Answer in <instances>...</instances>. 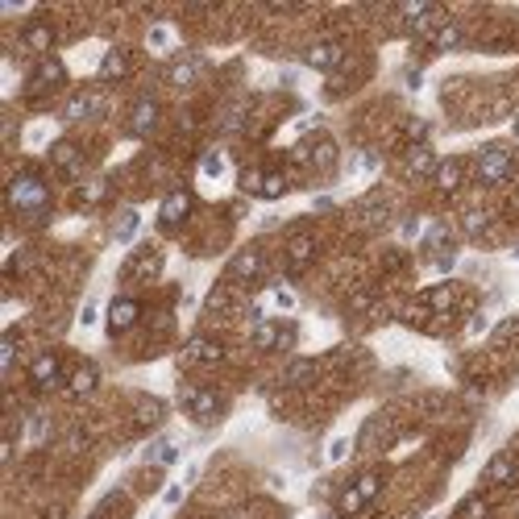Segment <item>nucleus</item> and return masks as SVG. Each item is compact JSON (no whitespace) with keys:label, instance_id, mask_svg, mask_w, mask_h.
I'll list each match as a JSON object with an SVG mask.
<instances>
[{"label":"nucleus","instance_id":"nucleus-1","mask_svg":"<svg viewBox=\"0 0 519 519\" xmlns=\"http://www.w3.org/2000/svg\"><path fill=\"white\" fill-rule=\"evenodd\" d=\"M8 204L21 208V212H34V208H46V183L34 179V175H17L8 183Z\"/></svg>","mask_w":519,"mask_h":519},{"label":"nucleus","instance_id":"nucleus-2","mask_svg":"<svg viewBox=\"0 0 519 519\" xmlns=\"http://www.w3.org/2000/svg\"><path fill=\"white\" fill-rule=\"evenodd\" d=\"M511 154L507 150H499V145H486L482 154H478V166H473V175L482 179V183H503V179H511Z\"/></svg>","mask_w":519,"mask_h":519},{"label":"nucleus","instance_id":"nucleus-3","mask_svg":"<svg viewBox=\"0 0 519 519\" xmlns=\"http://www.w3.org/2000/svg\"><path fill=\"white\" fill-rule=\"evenodd\" d=\"M142 320V303L138 299H129V295H117L112 303H108V332L112 336H121V332H129L133 324Z\"/></svg>","mask_w":519,"mask_h":519},{"label":"nucleus","instance_id":"nucleus-4","mask_svg":"<svg viewBox=\"0 0 519 519\" xmlns=\"http://www.w3.org/2000/svg\"><path fill=\"white\" fill-rule=\"evenodd\" d=\"M58 378H63V362H58V353H42V357H34V362H29V382H34L38 390L58 386Z\"/></svg>","mask_w":519,"mask_h":519},{"label":"nucleus","instance_id":"nucleus-5","mask_svg":"<svg viewBox=\"0 0 519 519\" xmlns=\"http://www.w3.org/2000/svg\"><path fill=\"white\" fill-rule=\"evenodd\" d=\"M191 212V195L188 191H175V195H166L162 199V212H158V225L162 229H175V225H183Z\"/></svg>","mask_w":519,"mask_h":519},{"label":"nucleus","instance_id":"nucleus-6","mask_svg":"<svg viewBox=\"0 0 519 519\" xmlns=\"http://www.w3.org/2000/svg\"><path fill=\"white\" fill-rule=\"evenodd\" d=\"M188 412L195 420H212V416H221V395L216 390H188Z\"/></svg>","mask_w":519,"mask_h":519},{"label":"nucleus","instance_id":"nucleus-7","mask_svg":"<svg viewBox=\"0 0 519 519\" xmlns=\"http://www.w3.org/2000/svg\"><path fill=\"white\" fill-rule=\"evenodd\" d=\"M303 63L316 67V71H332V67L341 63V42H316V46H308Z\"/></svg>","mask_w":519,"mask_h":519},{"label":"nucleus","instance_id":"nucleus-8","mask_svg":"<svg viewBox=\"0 0 519 519\" xmlns=\"http://www.w3.org/2000/svg\"><path fill=\"white\" fill-rule=\"evenodd\" d=\"M50 162H54L58 171H67V175H79L84 154H79V145H75V142H54V150H50Z\"/></svg>","mask_w":519,"mask_h":519},{"label":"nucleus","instance_id":"nucleus-9","mask_svg":"<svg viewBox=\"0 0 519 519\" xmlns=\"http://www.w3.org/2000/svg\"><path fill=\"white\" fill-rule=\"evenodd\" d=\"M63 79H67V67H63L58 58H46V63H38V71H34V84H29V88L46 92V88H58Z\"/></svg>","mask_w":519,"mask_h":519},{"label":"nucleus","instance_id":"nucleus-10","mask_svg":"<svg viewBox=\"0 0 519 519\" xmlns=\"http://www.w3.org/2000/svg\"><path fill=\"white\" fill-rule=\"evenodd\" d=\"M258 270H262V249H241L233 258V279H241V283H249V279H258Z\"/></svg>","mask_w":519,"mask_h":519},{"label":"nucleus","instance_id":"nucleus-11","mask_svg":"<svg viewBox=\"0 0 519 519\" xmlns=\"http://www.w3.org/2000/svg\"><path fill=\"white\" fill-rule=\"evenodd\" d=\"M432 171H436V154H432V145H412V150H407V175H416V179H420V175H432Z\"/></svg>","mask_w":519,"mask_h":519},{"label":"nucleus","instance_id":"nucleus-12","mask_svg":"<svg viewBox=\"0 0 519 519\" xmlns=\"http://www.w3.org/2000/svg\"><path fill=\"white\" fill-rule=\"evenodd\" d=\"M432 175H436V188L445 191V195H449V191H457V188H461V179H466L457 158H445V162H436V171H432Z\"/></svg>","mask_w":519,"mask_h":519},{"label":"nucleus","instance_id":"nucleus-13","mask_svg":"<svg viewBox=\"0 0 519 519\" xmlns=\"http://www.w3.org/2000/svg\"><path fill=\"white\" fill-rule=\"evenodd\" d=\"M154 121H158V104H154V100H138V104H133V121H129V129H133V133H150V129H154Z\"/></svg>","mask_w":519,"mask_h":519},{"label":"nucleus","instance_id":"nucleus-14","mask_svg":"<svg viewBox=\"0 0 519 519\" xmlns=\"http://www.w3.org/2000/svg\"><path fill=\"white\" fill-rule=\"evenodd\" d=\"M96 108H100V100H96V96H71V100H67V108H63V121H84V117H92Z\"/></svg>","mask_w":519,"mask_h":519},{"label":"nucleus","instance_id":"nucleus-15","mask_svg":"<svg viewBox=\"0 0 519 519\" xmlns=\"http://www.w3.org/2000/svg\"><path fill=\"white\" fill-rule=\"evenodd\" d=\"M67 386H71V395H79V399H84V395H92L96 386H100V374H96V366H79V370L71 374V382H67Z\"/></svg>","mask_w":519,"mask_h":519},{"label":"nucleus","instance_id":"nucleus-16","mask_svg":"<svg viewBox=\"0 0 519 519\" xmlns=\"http://www.w3.org/2000/svg\"><path fill=\"white\" fill-rule=\"evenodd\" d=\"M486 482H499V486L515 482V461H511V457H494V461L486 466Z\"/></svg>","mask_w":519,"mask_h":519},{"label":"nucleus","instance_id":"nucleus-17","mask_svg":"<svg viewBox=\"0 0 519 519\" xmlns=\"http://www.w3.org/2000/svg\"><path fill=\"white\" fill-rule=\"evenodd\" d=\"M129 67H125V54L121 50H108L104 54V63H100V79H121Z\"/></svg>","mask_w":519,"mask_h":519},{"label":"nucleus","instance_id":"nucleus-18","mask_svg":"<svg viewBox=\"0 0 519 519\" xmlns=\"http://www.w3.org/2000/svg\"><path fill=\"white\" fill-rule=\"evenodd\" d=\"M25 46L29 50H50L54 46V29H50V25H29V29H25Z\"/></svg>","mask_w":519,"mask_h":519},{"label":"nucleus","instance_id":"nucleus-19","mask_svg":"<svg viewBox=\"0 0 519 519\" xmlns=\"http://www.w3.org/2000/svg\"><path fill=\"white\" fill-rule=\"evenodd\" d=\"M362 507H366V494H362L357 486H349V490L336 499V511H341V515H357Z\"/></svg>","mask_w":519,"mask_h":519},{"label":"nucleus","instance_id":"nucleus-20","mask_svg":"<svg viewBox=\"0 0 519 519\" xmlns=\"http://www.w3.org/2000/svg\"><path fill=\"white\" fill-rule=\"evenodd\" d=\"M457 42H461V29H457V25H440L436 38H432V46L436 50H453Z\"/></svg>","mask_w":519,"mask_h":519},{"label":"nucleus","instance_id":"nucleus-21","mask_svg":"<svg viewBox=\"0 0 519 519\" xmlns=\"http://www.w3.org/2000/svg\"><path fill=\"white\" fill-rule=\"evenodd\" d=\"M486 515H490L486 499H470V503H461V511H457V519H486Z\"/></svg>","mask_w":519,"mask_h":519},{"label":"nucleus","instance_id":"nucleus-22","mask_svg":"<svg viewBox=\"0 0 519 519\" xmlns=\"http://www.w3.org/2000/svg\"><path fill=\"white\" fill-rule=\"evenodd\" d=\"M308 258H312V237H295V241H291V262L303 266Z\"/></svg>","mask_w":519,"mask_h":519},{"label":"nucleus","instance_id":"nucleus-23","mask_svg":"<svg viewBox=\"0 0 519 519\" xmlns=\"http://www.w3.org/2000/svg\"><path fill=\"white\" fill-rule=\"evenodd\" d=\"M312 162H316V166H332V162H336V145L320 142L316 150H312Z\"/></svg>","mask_w":519,"mask_h":519},{"label":"nucleus","instance_id":"nucleus-24","mask_svg":"<svg viewBox=\"0 0 519 519\" xmlns=\"http://www.w3.org/2000/svg\"><path fill=\"white\" fill-rule=\"evenodd\" d=\"M353 486H357V490L366 494V503H370V499H374L378 490H382V478H378V473H366V478H357Z\"/></svg>","mask_w":519,"mask_h":519},{"label":"nucleus","instance_id":"nucleus-25","mask_svg":"<svg viewBox=\"0 0 519 519\" xmlns=\"http://www.w3.org/2000/svg\"><path fill=\"white\" fill-rule=\"evenodd\" d=\"M283 191H287V179H283V175H266V183H262V195H266V199H279Z\"/></svg>","mask_w":519,"mask_h":519},{"label":"nucleus","instance_id":"nucleus-26","mask_svg":"<svg viewBox=\"0 0 519 519\" xmlns=\"http://www.w3.org/2000/svg\"><path fill=\"white\" fill-rule=\"evenodd\" d=\"M262 183H266V175H262V171H245V175H241V188L254 191V195H262Z\"/></svg>","mask_w":519,"mask_h":519},{"label":"nucleus","instance_id":"nucleus-27","mask_svg":"<svg viewBox=\"0 0 519 519\" xmlns=\"http://www.w3.org/2000/svg\"><path fill=\"white\" fill-rule=\"evenodd\" d=\"M482 229H486V212H478V208L466 212V233H482Z\"/></svg>","mask_w":519,"mask_h":519},{"label":"nucleus","instance_id":"nucleus-28","mask_svg":"<svg viewBox=\"0 0 519 519\" xmlns=\"http://www.w3.org/2000/svg\"><path fill=\"white\" fill-rule=\"evenodd\" d=\"M158 416H162V407H158L154 399H145V403H142V412H138V420H145V424H154Z\"/></svg>","mask_w":519,"mask_h":519},{"label":"nucleus","instance_id":"nucleus-29","mask_svg":"<svg viewBox=\"0 0 519 519\" xmlns=\"http://www.w3.org/2000/svg\"><path fill=\"white\" fill-rule=\"evenodd\" d=\"M287 378H291V382H303V378H312V362H295V366L287 370Z\"/></svg>","mask_w":519,"mask_h":519},{"label":"nucleus","instance_id":"nucleus-30","mask_svg":"<svg viewBox=\"0 0 519 519\" xmlns=\"http://www.w3.org/2000/svg\"><path fill=\"white\" fill-rule=\"evenodd\" d=\"M175 457H179L175 445H158V449H154V461H175Z\"/></svg>","mask_w":519,"mask_h":519},{"label":"nucleus","instance_id":"nucleus-31","mask_svg":"<svg viewBox=\"0 0 519 519\" xmlns=\"http://www.w3.org/2000/svg\"><path fill=\"white\" fill-rule=\"evenodd\" d=\"M150 46H154V50L171 46V34H166V29H154V34H150Z\"/></svg>","mask_w":519,"mask_h":519},{"label":"nucleus","instance_id":"nucleus-32","mask_svg":"<svg viewBox=\"0 0 519 519\" xmlns=\"http://www.w3.org/2000/svg\"><path fill=\"white\" fill-rule=\"evenodd\" d=\"M515 138H519V117H515Z\"/></svg>","mask_w":519,"mask_h":519}]
</instances>
